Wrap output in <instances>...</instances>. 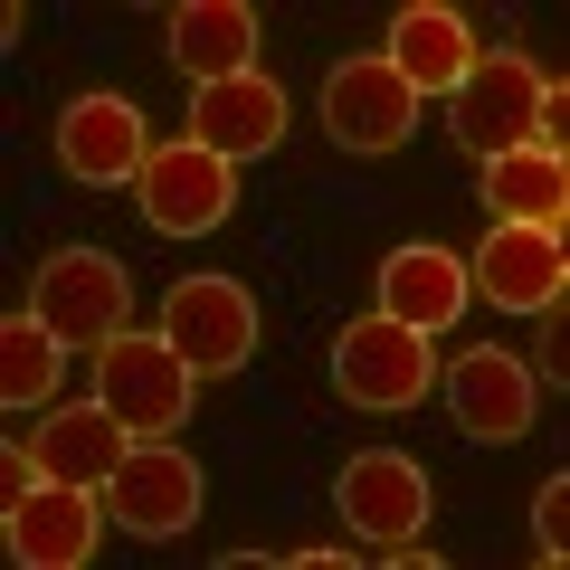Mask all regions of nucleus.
Masks as SVG:
<instances>
[{
	"instance_id": "f03ea898",
	"label": "nucleus",
	"mask_w": 570,
	"mask_h": 570,
	"mask_svg": "<svg viewBox=\"0 0 570 570\" xmlns=\"http://www.w3.org/2000/svg\"><path fill=\"white\" fill-rule=\"evenodd\" d=\"M333 513H343V532L362 551H400L428 532V513H438V494H428V466L400 448H362L343 475H333Z\"/></svg>"
},
{
	"instance_id": "ddd939ff",
	"label": "nucleus",
	"mask_w": 570,
	"mask_h": 570,
	"mask_svg": "<svg viewBox=\"0 0 570 570\" xmlns=\"http://www.w3.org/2000/svg\"><path fill=\"white\" fill-rule=\"evenodd\" d=\"M10 513V561L20 570H77L86 551H96V532H105V494L96 485H29L20 504H0Z\"/></svg>"
},
{
	"instance_id": "f3484780",
	"label": "nucleus",
	"mask_w": 570,
	"mask_h": 570,
	"mask_svg": "<svg viewBox=\"0 0 570 570\" xmlns=\"http://www.w3.org/2000/svg\"><path fill=\"white\" fill-rule=\"evenodd\" d=\"M381 58L409 77V96H456L466 86V67H475V29L456 20V10H438V0H409L400 20H390V39H381Z\"/></svg>"
},
{
	"instance_id": "412c9836",
	"label": "nucleus",
	"mask_w": 570,
	"mask_h": 570,
	"mask_svg": "<svg viewBox=\"0 0 570 570\" xmlns=\"http://www.w3.org/2000/svg\"><path fill=\"white\" fill-rule=\"evenodd\" d=\"M532 542H542V561H561V551H570V485H561V475L532 494Z\"/></svg>"
},
{
	"instance_id": "7ed1b4c3",
	"label": "nucleus",
	"mask_w": 570,
	"mask_h": 570,
	"mask_svg": "<svg viewBox=\"0 0 570 570\" xmlns=\"http://www.w3.org/2000/svg\"><path fill=\"white\" fill-rule=\"evenodd\" d=\"M333 390H343L352 409H419L428 390H438V343L409 324H390V314H362V324H343V343H333Z\"/></svg>"
},
{
	"instance_id": "6ab92c4d",
	"label": "nucleus",
	"mask_w": 570,
	"mask_h": 570,
	"mask_svg": "<svg viewBox=\"0 0 570 570\" xmlns=\"http://www.w3.org/2000/svg\"><path fill=\"white\" fill-rule=\"evenodd\" d=\"M475 171H485V209H494V219L561 228V209H570V171H561V153L523 142V153H504V163H475Z\"/></svg>"
},
{
	"instance_id": "1a4fd4ad",
	"label": "nucleus",
	"mask_w": 570,
	"mask_h": 570,
	"mask_svg": "<svg viewBox=\"0 0 570 570\" xmlns=\"http://www.w3.org/2000/svg\"><path fill=\"white\" fill-rule=\"evenodd\" d=\"M448 409H456V428H466L475 448H513V438H532L542 381H532L523 352H504V343H466V352L448 362Z\"/></svg>"
},
{
	"instance_id": "a211bd4d",
	"label": "nucleus",
	"mask_w": 570,
	"mask_h": 570,
	"mask_svg": "<svg viewBox=\"0 0 570 570\" xmlns=\"http://www.w3.org/2000/svg\"><path fill=\"white\" fill-rule=\"evenodd\" d=\"M163 39H171V67L190 86H219V77H247L257 67V10L247 0H181L163 20Z\"/></svg>"
},
{
	"instance_id": "423d86ee",
	"label": "nucleus",
	"mask_w": 570,
	"mask_h": 570,
	"mask_svg": "<svg viewBox=\"0 0 570 570\" xmlns=\"http://www.w3.org/2000/svg\"><path fill=\"white\" fill-rule=\"evenodd\" d=\"M134 209L163 238H200V228H219L238 209V163H219L209 142H153V163L134 181Z\"/></svg>"
},
{
	"instance_id": "20e7f679",
	"label": "nucleus",
	"mask_w": 570,
	"mask_h": 570,
	"mask_svg": "<svg viewBox=\"0 0 570 570\" xmlns=\"http://www.w3.org/2000/svg\"><path fill=\"white\" fill-rule=\"evenodd\" d=\"M190 381H200V371H190L163 333H115V343L96 352V400L115 409L134 438H171V428L190 419Z\"/></svg>"
},
{
	"instance_id": "aec40b11",
	"label": "nucleus",
	"mask_w": 570,
	"mask_h": 570,
	"mask_svg": "<svg viewBox=\"0 0 570 570\" xmlns=\"http://www.w3.org/2000/svg\"><path fill=\"white\" fill-rule=\"evenodd\" d=\"M58 352L67 343L20 305L10 324H0V400H10V409H58V371H67Z\"/></svg>"
},
{
	"instance_id": "6e6552de",
	"label": "nucleus",
	"mask_w": 570,
	"mask_h": 570,
	"mask_svg": "<svg viewBox=\"0 0 570 570\" xmlns=\"http://www.w3.org/2000/svg\"><path fill=\"white\" fill-rule=\"evenodd\" d=\"M153 163V124L134 96H77L58 105V171L86 190H134Z\"/></svg>"
},
{
	"instance_id": "4468645a",
	"label": "nucleus",
	"mask_w": 570,
	"mask_h": 570,
	"mask_svg": "<svg viewBox=\"0 0 570 570\" xmlns=\"http://www.w3.org/2000/svg\"><path fill=\"white\" fill-rule=\"evenodd\" d=\"M466 305H475V285H466V257H456V247L419 238V247H390L381 257V314L390 324H409V333L438 343Z\"/></svg>"
},
{
	"instance_id": "9b49d317",
	"label": "nucleus",
	"mask_w": 570,
	"mask_h": 570,
	"mask_svg": "<svg viewBox=\"0 0 570 570\" xmlns=\"http://www.w3.org/2000/svg\"><path fill=\"white\" fill-rule=\"evenodd\" d=\"M105 513H115L134 542L190 532V513H200V456L171 448V438H142V448L115 466V485H105Z\"/></svg>"
},
{
	"instance_id": "9d476101",
	"label": "nucleus",
	"mask_w": 570,
	"mask_h": 570,
	"mask_svg": "<svg viewBox=\"0 0 570 570\" xmlns=\"http://www.w3.org/2000/svg\"><path fill=\"white\" fill-rule=\"evenodd\" d=\"M324 134L343 142V153H400L409 134H419V96H409V77L371 48V58H343L324 77Z\"/></svg>"
},
{
	"instance_id": "39448f33",
	"label": "nucleus",
	"mask_w": 570,
	"mask_h": 570,
	"mask_svg": "<svg viewBox=\"0 0 570 570\" xmlns=\"http://www.w3.org/2000/svg\"><path fill=\"white\" fill-rule=\"evenodd\" d=\"M456 142H466L475 163H504V153H523L532 142V105H542V67L523 58V48H475L466 86H456Z\"/></svg>"
},
{
	"instance_id": "f257e3e1",
	"label": "nucleus",
	"mask_w": 570,
	"mask_h": 570,
	"mask_svg": "<svg viewBox=\"0 0 570 570\" xmlns=\"http://www.w3.org/2000/svg\"><path fill=\"white\" fill-rule=\"evenodd\" d=\"M29 314H39L67 352H105L115 333H134V276H124L105 247H58V257L39 266Z\"/></svg>"
},
{
	"instance_id": "2eb2a0df",
	"label": "nucleus",
	"mask_w": 570,
	"mask_h": 570,
	"mask_svg": "<svg viewBox=\"0 0 570 570\" xmlns=\"http://www.w3.org/2000/svg\"><path fill=\"white\" fill-rule=\"evenodd\" d=\"M190 142H209L219 163H247V153H276L285 142V86L276 77H219V86H190Z\"/></svg>"
},
{
	"instance_id": "f8f14e48",
	"label": "nucleus",
	"mask_w": 570,
	"mask_h": 570,
	"mask_svg": "<svg viewBox=\"0 0 570 570\" xmlns=\"http://www.w3.org/2000/svg\"><path fill=\"white\" fill-rule=\"evenodd\" d=\"M466 285L485 295V305H504V314H542V305H561V285H570L561 228L494 219V228H485V247L466 257Z\"/></svg>"
},
{
	"instance_id": "dca6fc26",
	"label": "nucleus",
	"mask_w": 570,
	"mask_h": 570,
	"mask_svg": "<svg viewBox=\"0 0 570 570\" xmlns=\"http://www.w3.org/2000/svg\"><path fill=\"white\" fill-rule=\"evenodd\" d=\"M29 448H39V466L58 475V485H96V494H105V485H115V466L142 448V438H134V428H124L105 400H58Z\"/></svg>"
},
{
	"instance_id": "0eeeda50",
	"label": "nucleus",
	"mask_w": 570,
	"mask_h": 570,
	"mask_svg": "<svg viewBox=\"0 0 570 570\" xmlns=\"http://www.w3.org/2000/svg\"><path fill=\"white\" fill-rule=\"evenodd\" d=\"M163 343L181 352L190 371H238L247 352H257V295H247L238 276H181L163 295Z\"/></svg>"
}]
</instances>
